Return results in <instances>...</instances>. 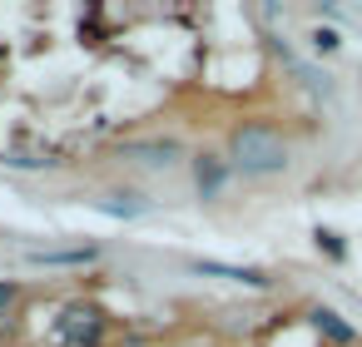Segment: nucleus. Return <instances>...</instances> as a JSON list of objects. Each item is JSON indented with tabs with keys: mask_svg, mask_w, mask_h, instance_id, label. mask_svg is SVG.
I'll list each match as a JSON object with an SVG mask.
<instances>
[{
	"mask_svg": "<svg viewBox=\"0 0 362 347\" xmlns=\"http://www.w3.org/2000/svg\"><path fill=\"white\" fill-rule=\"evenodd\" d=\"M228 154H233V164H238L243 174H273V169L288 164V144H283L273 129H263V124H243V129L233 134Z\"/></svg>",
	"mask_w": 362,
	"mask_h": 347,
	"instance_id": "obj_1",
	"label": "nucleus"
},
{
	"mask_svg": "<svg viewBox=\"0 0 362 347\" xmlns=\"http://www.w3.org/2000/svg\"><path fill=\"white\" fill-rule=\"evenodd\" d=\"M55 332H60V342H70V347H95L100 332H105V317H100L95 307H80V302H75V307L60 317Z\"/></svg>",
	"mask_w": 362,
	"mask_h": 347,
	"instance_id": "obj_2",
	"label": "nucleus"
},
{
	"mask_svg": "<svg viewBox=\"0 0 362 347\" xmlns=\"http://www.w3.org/2000/svg\"><path fill=\"white\" fill-rule=\"evenodd\" d=\"M313 322H317L332 342H352V327H347V322H337V312H327V307H322V312H313Z\"/></svg>",
	"mask_w": 362,
	"mask_h": 347,
	"instance_id": "obj_3",
	"label": "nucleus"
},
{
	"mask_svg": "<svg viewBox=\"0 0 362 347\" xmlns=\"http://www.w3.org/2000/svg\"><path fill=\"white\" fill-rule=\"evenodd\" d=\"M129 154H144V164H169L179 149L174 144H129Z\"/></svg>",
	"mask_w": 362,
	"mask_h": 347,
	"instance_id": "obj_4",
	"label": "nucleus"
},
{
	"mask_svg": "<svg viewBox=\"0 0 362 347\" xmlns=\"http://www.w3.org/2000/svg\"><path fill=\"white\" fill-rule=\"evenodd\" d=\"M218 184H223V169L214 159H199V189L204 194H218Z\"/></svg>",
	"mask_w": 362,
	"mask_h": 347,
	"instance_id": "obj_5",
	"label": "nucleus"
},
{
	"mask_svg": "<svg viewBox=\"0 0 362 347\" xmlns=\"http://www.w3.org/2000/svg\"><path fill=\"white\" fill-rule=\"evenodd\" d=\"M11 298H16V288H11V283H0V312L11 307Z\"/></svg>",
	"mask_w": 362,
	"mask_h": 347,
	"instance_id": "obj_6",
	"label": "nucleus"
}]
</instances>
